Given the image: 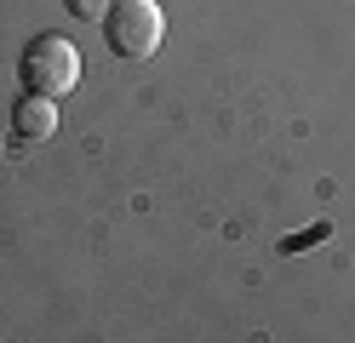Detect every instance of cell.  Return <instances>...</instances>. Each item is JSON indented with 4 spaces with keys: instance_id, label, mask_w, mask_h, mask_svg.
I'll list each match as a JSON object with an SVG mask.
<instances>
[{
    "instance_id": "3957f363",
    "label": "cell",
    "mask_w": 355,
    "mask_h": 343,
    "mask_svg": "<svg viewBox=\"0 0 355 343\" xmlns=\"http://www.w3.org/2000/svg\"><path fill=\"white\" fill-rule=\"evenodd\" d=\"M12 126H17V137H24V143H35V137H52V132H58V109H52V98H40V91L17 98Z\"/></svg>"
},
{
    "instance_id": "7a4b0ae2",
    "label": "cell",
    "mask_w": 355,
    "mask_h": 343,
    "mask_svg": "<svg viewBox=\"0 0 355 343\" xmlns=\"http://www.w3.org/2000/svg\"><path fill=\"white\" fill-rule=\"evenodd\" d=\"M24 80H29V91H40V98H63V91L80 80V58H75V46H69V40H58V35L29 40V52H24Z\"/></svg>"
},
{
    "instance_id": "277c9868",
    "label": "cell",
    "mask_w": 355,
    "mask_h": 343,
    "mask_svg": "<svg viewBox=\"0 0 355 343\" xmlns=\"http://www.w3.org/2000/svg\"><path fill=\"white\" fill-rule=\"evenodd\" d=\"M109 6H115V0H69L75 17H109Z\"/></svg>"
},
{
    "instance_id": "6da1fadb",
    "label": "cell",
    "mask_w": 355,
    "mask_h": 343,
    "mask_svg": "<svg viewBox=\"0 0 355 343\" xmlns=\"http://www.w3.org/2000/svg\"><path fill=\"white\" fill-rule=\"evenodd\" d=\"M103 35H109V52L115 58L144 63V58H155V46H161L166 17H161L155 0H115L109 17H103Z\"/></svg>"
},
{
    "instance_id": "5b68a950",
    "label": "cell",
    "mask_w": 355,
    "mask_h": 343,
    "mask_svg": "<svg viewBox=\"0 0 355 343\" xmlns=\"http://www.w3.org/2000/svg\"><path fill=\"white\" fill-rule=\"evenodd\" d=\"M309 240H327V223H315V229H304V235H293V240H286V252H298V246H309Z\"/></svg>"
}]
</instances>
